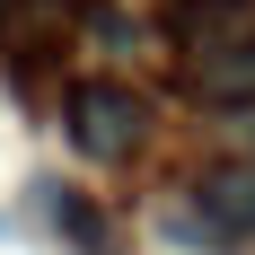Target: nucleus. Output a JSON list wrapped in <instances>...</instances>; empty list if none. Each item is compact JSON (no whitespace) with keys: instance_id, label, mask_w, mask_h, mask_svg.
<instances>
[{"instance_id":"39448f33","label":"nucleus","mask_w":255,"mask_h":255,"mask_svg":"<svg viewBox=\"0 0 255 255\" xmlns=\"http://www.w3.org/2000/svg\"><path fill=\"white\" fill-rule=\"evenodd\" d=\"M229 132L247 141V158H255V106H247V115H229Z\"/></svg>"},{"instance_id":"f257e3e1","label":"nucleus","mask_w":255,"mask_h":255,"mask_svg":"<svg viewBox=\"0 0 255 255\" xmlns=\"http://www.w3.org/2000/svg\"><path fill=\"white\" fill-rule=\"evenodd\" d=\"M62 115H71V141L97 158V167H115V158H132L150 141V97L124 88V79H79Z\"/></svg>"},{"instance_id":"20e7f679","label":"nucleus","mask_w":255,"mask_h":255,"mask_svg":"<svg viewBox=\"0 0 255 255\" xmlns=\"http://www.w3.org/2000/svg\"><path fill=\"white\" fill-rule=\"evenodd\" d=\"M167 35H176L185 53L238 44V35H255V0H176V9H167Z\"/></svg>"},{"instance_id":"7ed1b4c3","label":"nucleus","mask_w":255,"mask_h":255,"mask_svg":"<svg viewBox=\"0 0 255 255\" xmlns=\"http://www.w3.org/2000/svg\"><path fill=\"white\" fill-rule=\"evenodd\" d=\"M185 97L211 106V115H247V106H255V35L185 53Z\"/></svg>"},{"instance_id":"f03ea898","label":"nucleus","mask_w":255,"mask_h":255,"mask_svg":"<svg viewBox=\"0 0 255 255\" xmlns=\"http://www.w3.org/2000/svg\"><path fill=\"white\" fill-rule=\"evenodd\" d=\"M185 211L211 229V247L255 238V158H220V167H203V176L185 185Z\"/></svg>"}]
</instances>
